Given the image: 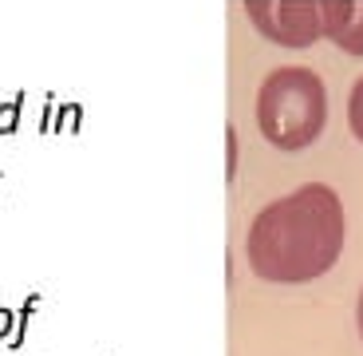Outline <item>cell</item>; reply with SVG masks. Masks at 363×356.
Masks as SVG:
<instances>
[{"label":"cell","mask_w":363,"mask_h":356,"mask_svg":"<svg viewBox=\"0 0 363 356\" xmlns=\"http://www.w3.org/2000/svg\"><path fill=\"white\" fill-rule=\"evenodd\" d=\"M344 202L328 183H304L300 190L269 202L245 234V257L261 281L304 285L324 277L344 254Z\"/></svg>","instance_id":"obj_1"},{"label":"cell","mask_w":363,"mask_h":356,"mask_svg":"<svg viewBox=\"0 0 363 356\" xmlns=\"http://www.w3.org/2000/svg\"><path fill=\"white\" fill-rule=\"evenodd\" d=\"M328 123V92L312 68H277L257 87V127L281 151H304Z\"/></svg>","instance_id":"obj_2"},{"label":"cell","mask_w":363,"mask_h":356,"mask_svg":"<svg viewBox=\"0 0 363 356\" xmlns=\"http://www.w3.org/2000/svg\"><path fill=\"white\" fill-rule=\"evenodd\" d=\"M245 12L257 32L281 48H312L324 36L320 0H245Z\"/></svg>","instance_id":"obj_3"},{"label":"cell","mask_w":363,"mask_h":356,"mask_svg":"<svg viewBox=\"0 0 363 356\" xmlns=\"http://www.w3.org/2000/svg\"><path fill=\"white\" fill-rule=\"evenodd\" d=\"M324 36L347 55H363V0H320Z\"/></svg>","instance_id":"obj_4"},{"label":"cell","mask_w":363,"mask_h":356,"mask_svg":"<svg viewBox=\"0 0 363 356\" xmlns=\"http://www.w3.org/2000/svg\"><path fill=\"white\" fill-rule=\"evenodd\" d=\"M347 127L363 143V75L352 83V92H347Z\"/></svg>","instance_id":"obj_5"},{"label":"cell","mask_w":363,"mask_h":356,"mask_svg":"<svg viewBox=\"0 0 363 356\" xmlns=\"http://www.w3.org/2000/svg\"><path fill=\"white\" fill-rule=\"evenodd\" d=\"M225 135H229V139H225V143H229V171H225V178L233 183V174H237V131L229 127Z\"/></svg>","instance_id":"obj_6"},{"label":"cell","mask_w":363,"mask_h":356,"mask_svg":"<svg viewBox=\"0 0 363 356\" xmlns=\"http://www.w3.org/2000/svg\"><path fill=\"white\" fill-rule=\"evenodd\" d=\"M9 127H16V107H4V111H0V135H4Z\"/></svg>","instance_id":"obj_7"},{"label":"cell","mask_w":363,"mask_h":356,"mask_svg":"<svg viewBox=\"0 0 363 356\" xmlns=\"http://www.w3.org/2000/svg\"><path fill=\"white\" fill-rule=\"evenodd\" d=\"M9 320H12V313H9V309H0V337L9 333Z\"/></svg>","instance_id":"obj_8"},{"label":"cell","mask_w":363,"mask_h":356,"mask_svg":"<svg viewBox=\"0 0 363 356\" xmlns=\"http://www.w3.org/2000/svg\"><path fill=\"white\" fill-rule=\"evenodd\" d=\"M355 320H359V337H363V293H359V309H355Z\"/></svg>","instance_id":"obj_9"}]
</instances>
